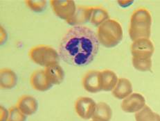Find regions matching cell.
<instances>
[{
	"label": "cell",
	"mask_w": 160,
	"mask_h": 121,
	"mask_svg": "<svg viewBox=\"0 0 160 121\" xmlns=\"http://www.w3.org/2000/svg\"><path fill=\"white\" fill-rule=\"evenodd\" d=\"M17 107L24 115L31 116L37 111L38 103L31 95H23L18 102Z\"/></svg>",
	"instance_id": "12"
},
{
	"label": "cell",
	"mask_w": 160,
	"mask_h": 121,
	"mask_svg": "<svg viewBox=\"0 0 160 121\" xmlns=\"http://www.w3.org/2000/svg\"><path fill=\"white\" fill-rule=\"evenodd\" d=\"M18 77L15 72L9 68H4L0 72V86L2 89L13 88L17 84Z\"/></svg>",
	"instance_id": "16"
},
{
	"label": "cell",
	"mask_w": 160,
	"mask_h": 121,
	"mask_svg": "<svg viewBox=\"0 0 160 121\" xmlns=\"http://www.w3.org/2000/svg\"><path fill=\"white\" fill-rule=\"evenodd\" d=\"M135 120L136 121H160V115L145 105L142 110L136 113Z\"/></svg>",
	"instance_id": "19"
},
{
	"label": "cell",
	"mask_w": 160,
	"mask_h": 121,
	"mask_svg": "<svg viewBox=\"0 0 160 121\" xmlns=\"http://www.w3.org/2000/svg\"><path fill=\"white\" fill-rule=\"evenodd\" d=\"M109 18H110L109 13L105 8L100 6H97V7H94L90 22L94 26L98 27L103 22L108 20Z\"/></svg>",
	"instance_id": "18"
},
{
	"label": "cell",
	"mask_w": 160,
	"mask_h": 121,
	"mask_svg": "<svg viewBox=\"0 0 160 121\" xmlns=\"http://www.w3.org/2000/svg\"><path fill=\"white\" fill-rule=\"evenodd\" d=\"M132 66L137 71L141 72L152 71V60H139L132 58Z\"/></svg>",
	"instance_id": "20"
},
{
	"label": "cell",
	"mask_w": 160,
	"mask_h": 121,
	"mask_svg": "<svg viewBox=\"0 0 160 121\" xmlns=\"http://www.w3.org/2000/svg\"><path fill=\"white\" fill-rule=\"evenodd\" d=\"M132 59L139 60L151 59L155 52L152 41L148 39H140L133 41L130 47Z\"/></svg>",
	"instance_id": "5"
},
{
	"label": "cell",
	"mask_w": 160,
	"mask_h": 121,
	"mask_svg": "<svg viewBox=\"0 0 160 121\" xmlns=\"http://www.w3.org/2000/svg\"><path fill=\"white\" fill-rule=\"evenodd\" d=\"M28 55L32 61L45 68L54 64H59L60 60L59 53L55 49L42 45L31 48Z\"/></svg>",
	"instance_id": "4"
},
{
	"label": "cell",
	"mask_w": 160,
	"mask_h": 121,
	"mask_svg": "<svg viewBox=\"0 0 160 121\" xmlns=\"http://www.w3.org/2000/svg\"><path fill=\"white\" fill-rule=\"evenodd\" d=\"M50 3L54 13L62 20H69L75 14L76 6L72 0H52Z\"/></svg>",
	"instance_id": "6"
},
{
	"label": "cell",
	"mask_w": 160,
	"mask_h": 121,
	"mask_svg": "<svg viewBox=\"0 0 160 121\" xmlns=\"http://www.w3.org/2000/svg\"><path fill=\"white\" fill-rule=\"evenodd\" d=\"M27 116L19 109L17 106L11 107L9 109V117L8 121H26Z\"/></svg>",
	"instance_id": "22"
},
{
	"label": "cell",
	"mask_w": 160,
	"mask_h": 121,
	"mask_svg": "<svg viewBox=\"0 0 160 121\" xmlns=\"http://www.w3.org/2000/svg\"><path fill=\"white\" fill-rule=\"evenodd\" d=\"M146 105V100L142 95L132 93L123 100L121 107L124 112L137 113Z\"/></svg>",
	"instance_id": "8"
},
{
	"label": "cell",
	"mask_w": 160,
	"mask_h": 121,
	"mask_svg": "<svg viewBox=\"0 0 160 121\" xmlns=\"http://www.w3.org/2000/svg\"><path fill=\"white\" fill-rule=\"evenodd\" d=\"M82 86L85 91L91 93H97L102 91L101 72L90 71L86 73L82 79Z\"/></svg>",
	"instance_id": "9"
},
{
	"label": "cell",
	"mask_w": 160,
	"mask_h": 121,
	"mask_svg": "<svg viewBox=\"0 0 160 121\" xmlns=\"http://www.w3.org/2000/svg\"><path fill=\"white\" fill-rule=\"evenodd\" d=\"M97 38L99 43L107 48L118 45L123 39V29L117 21L109 19L98 27Z\"/></svg>",
	"instance_id": "3"
},
{
	"label": "cell",
	"mask_w": 160,
	"mask_h": 121,
	"mask_svg": "<svg viewBox=\"0 0 160 121\" xmlns=\"http://www.w3.org/2000/svg\"><path fill=\"white\" fill-rule=\"evenodd\" d=\"M6 37H7V35H6V31L4 29V28L1 26V43L2 44L3 43L6 41Z\"/></svg>",
	"instance_id": "24"
},
{
	"label": "cell",
	"mask_w": 160,
	"mask_h": 121,
	"mask_svg": "<svg viewBox=\"0 0 160 121\" xmlns=\"http://www.w3.org/2000/svg\"><path fill=\"white\" fill-rule=\"evenodd\" d=\"M44 72L49 82L53 85L60 84L65 79V72L59 64H54L47 67Z\"/></svg>",
	"instance_id": "14"
},
{
	"label": "cell",
	"mask_w": 160,
	"mask_h": 121,
	"mask_svg": "<svg viewBox=\"0 0 160 121\" xmlns=\"http://www.w3.org/2000/svg\"><path fill=\"white\" fill-rule=\"evenodd\" d=\"M132 93V85L130 80L126 78H119L116 87L112 90V95L119 100H124Z\"/></svg>",
	"instance_id": "13"
},
{
	"label": "cell",
	"mask_w": 160,
	"mask_h": 121,
	"mask_svg": "<svg viewBox=\"0 0 160 121\" xmlns=\"http://www.w3.org/2000/svg\"><path fill=\"white\" fill-rule=\"evenodd\" d=\"M99 50L97 35L83 26L72 27L67 31L59 45L60 59L73 66H86L97 56Z\"/></svg>",
	"instance_id": "1"
},
{
	"label": "cell",
	"mask_w": 160,
	"mask_h": 121,
	"mask_svg": "<svg viewBox=\"0 0 160 121\" xmlns=\"http://www.w3.org/2000/svg\"><path fill=\"white\" fill-rule=\"evenodd\" d=\"M97 103L88 97H79L75 103V110L79 117L85 120L90 119L95 112Z\"/></svg>",
	"instance_id": "7"
},
{
	"label": "cell",
	"mask_w": 160,
	"mask_h": 121,
	"mask_svg": "<svg viewBox=\"0 0 160 121\" xmlns=\"http://www.w3.org/2000/svg\"><path fill=\"white\" fill-rule=\"evenodd\" d=\"M92 121H93V120H92Z\"/></svg>",
	"instance_id": "25"
},
{
	"label": "cell",
	"mask_w": 160,
	"mask_h": 121,
	"mask_svg": "<svg viewBox=\"0 0 160 121\" xmlns=\"http://www.w3.org/2000/svg\"><path fill=\"white\" fill-rule=\"evenodd\" d=\"M94 7L85 6H79L76 8V11L73 16L67 20V22L73 27L82 26V24L90 22Z\"/></svg>",
	"instance_id": "10"
},
{
	"label": "cell",
	"mask_w": 160,
	"mask_h": 121,
	"mask_svg": "<svg viewBox=\"0 0 160 121\" xmlns=\"http://www.w3.org/2000/svg\"><path fill=\"white\" fill-rule=\"evenodd\" d=\"M25 3L32 11L40 13L45 9L47 2L45 0H27Z\"/></svg>",
	"instance_id": "21"
},
{
	"label": "cell",
	"mask_w": 160,
	"mask_h": 121,
	"mask_svg": "<svg viewBox=\"0 0 160 121\" xmlns=\"http://www.w3.org/2000/svg\"><path fill=\"white\" fill-rule=\"evenodd\" d=\"M30 82L35 90L41 92L49 90L53 86L48 79L44 70L35 71L31 75Z\"/></svg>",
	"instance_id": "11"
},
{
	"label": "cell",
	"mask_w": 160,
	"mask_h": 121,
	"mask_svg": "<svg viewBox=\"0 0 160 121\" xmlns=\"http://www.w3.org/2000/svg\"><path fill=\"white\" fill-rule=\"evenodd\" d=\"M152 17L146 8H139L134 11L130 18L129 36L132 41L140 39H148L151 33Z\"/></svg>",
	"instance_id": "2"
},
{
	"label": "cell",
	"mask_w": 160,
	"mask_h": 121,
	"mask_svg": "<svg viewBox=\"0 0 160 121\" xmlns=\"http://www.w3.org/2000/svg\"><path fill=\"white\" fill-rule=\"evenodd\" d=\"M0 121H8L9 117V111L6 109L5 107L1 106V109H0Z\"/></svg>",
	"instance_id": "23"
},
{
	"label": "cell",
	"mask_w": 160,
	"mask_h": 121,
	"mask_svg": "<svg viewBox=\"0 0 160 121\" xmlns=\"http://www.w3.org/2000/svg\"><path fill=\"white\" fill-rule=\"evenodd\" d=\"M101 79L102 91H112L119 80L116 73L110 70L101 71Z\"/></svg>",
	"instance_id": "15"
},
{
	"label": "cell",
	"mask_w": 160,
	"mask_h": 121,
	"mask_svg": "<svg viewBox=\"0 0 160 121\" xmlns=\"http://www.w3.org/2000/svg\"><path fill=\"white\" fill-rule=\"evenodd\" d=\"M112 116V111L109 105L105 103L97 104L95 112L92 116L93 121H110Z\"/></svg>",
	"instance_id": "17"
}]
</instances>
